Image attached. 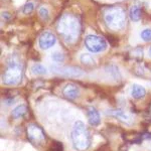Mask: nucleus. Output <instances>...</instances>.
Masks as SVG:
<instances>
[{"label":"nucleus","mask_w":151,"mask_h":151,"mask_svg":"<svg viewBox=\"0 0 151 151\" xmlns=\"http://www.w3.org/2000/svg\"><path fill=\"white\" fill-rule=\"evenodd\" d=\"M57 30L67 43H74L81 35V22L77 16L65 13L60 18Z\"/></svg>","instance_id":"1"},{"label":"nucleus","mask_w":151,"mask_h":151,"mask_svg":"<svg viewBox=\"0 0 151 151\" xmlns=\"http://www.w3.org/2000/svg\"><path fill=\"white\" fill-rule=\"evenodd\" d=\"M70 138H72L73 146L78 151H85L91 146V134L85 123L82 122L81 120L75 122L72 134H70Z\"/></svg>","instance_id":"2"},{"label":"nucleus","mask_w":151,"mask_h":151,"mask_svg":"<svg viewBox=\"0 0 151 151\" xmlns=\"http://www.w3.org/2000/svg\"><path fill=\"white\" fill-rule=\"evenodd\" d=\"M22 80V65L17 58L8 60V65L2 75V82L6 86H17Z\"/></svg>","instance_id":"3"},{"label":"nucleus","mask_w":151,"mask_h":151,"mask_svg":"<svg viewBox=\"0 0 151 151\" xmlns=\"http://www.w3.org/2000/svg\"><path fill=\"white\" fill-rule=\"evenodd\" d=\"M104 20L108 28L121 30L126 24V13L121 7H110L104 13Z\"/></svg>","instance_id":"4"},{"label":"nucleus","mask_w":151,"mask_h":151,"mask_svg":"<svg viewBox=\"0 0 151 151\" xmlns=\"http://www.w3.org/2000/svg\"><path fill=\"white\" fill-rule=\"evenodd\" d=\"M85 47L89 52L98 53L104 52L107 48V41L104 37L95 35H89L85 37Z\"/></svg>","instance_id":"5"},{"label":"nucleus","mask_w":151,"mask_h":151,"mask_svg":"<svg viewBox=\"0 0 151 151\" xmlns=\"http://www.w3.org/2000/svg\"><path fill=\"white\" fill-rule=\"evenodd\" d=\"M27 138L31 143L35 145H41L45 141V134L42 128L40 127L37 124L31 123L26 127Z\"/></svg>","instance_id":"6"},{"label":"nucleus","mask_w":151,"mask_h":151,"mask_svg":"<svg viewBox=\"0 0 151 151\" xmlns=\"http://www.w3.org/2000/svg\"><path fill=\"white\" fill-rule=\"evenodd\" d=\"M52 73L65 78H80L84 76V70L78 67H57L52 65L50 67Z\"/></svg>","instance_id":"7"},{"label":"nucleus","mask_w":151,"mask_h":151,"mask_svg":"<svg viewBox=\"0 0 151 151\" xmlns=\"http://www.w3.org/2000/svg\"><path fill=\"white\" fill-rule=\"evenodd\" d=\"M55 42H57L55 35L52 32H48V31L43 32L38 40V45H40L41 50H48V48L53 47Z\"/></svg>","instance_id":"8"},{"label":"nucleus","mask_w":151,"mask_h":151,"mask_svg":"<svg viewBox=\"0 0 151 151\" xmlns=\"http://www.w3.org/2000/svg\"><path fill=\"white\" fill-rule=\"evenodd\" d=\"M62 93L68 100H76L80 95V89L74 83H69L63 88Z\"/></svg>","instance_id":"9"},{"label":"nucleus","mask_w":151,"mask_h":151,"mask_svg":"<svg viewBox=\"0 0 151 151\" xmlns=\"http://www.w3.org/2000/svg\"><path fill=\"white\" fill-rule=\"evenodd\" d=\"M87 116L90 125L94 126V127H97V126L100 125V123H101V116H100L99 111L95 107H88Z\"/></svg>","instance_id":"10"},{"label":"nucleus","mask_w":151,"mask_h":151,"mask_svg":"<svg viewBox=\"0 0 151 151\" xmlns=\"http://www.w3.org/2000/svg\"><path fill=\"white\" fill-rule=\"evenodd\" d=\"M107 115L109 116H113L115 117V118L119 119L120 121H122V122L126 123V124H130L131 121H132V119H131V117L128 115L127 113H126L125 111H123L122 109H115V110H108L106 112Z\"/></svg>","instance_id":"11"},{"label":"nucleus","mask_w":151,"mask_h":151,"mask_svg":"<svg viewBox=\"0 0 151 151\" xmlns=\"http://www.w3.org/2000/svg\"><path fill=\"white\" fill-rule=\"evenodd\" d=\"M105 72L108 75V77H110L112 80H114L115 82H119L121 81V74L120 70H119L118 67L113 64L106 65L105 68Z\"/></svg>","instance_id":"12"},{"label":"nucleus","mask_w":151,"mask_h":151,"mask_svg":"<svg viewBox=\"0 0 151 151\" xmlns=\"http://www.w3.org/2000/svg\"><path fill=\"white\" fill-rule=\"evenodd\" d=\"M146 95V90L144 87H142L141 85L134 84L132 88H131V96L136 100L143 99Z\"/></svg>","instance_id":"13"},{"label":"nucleus","mask_w":151,"mask_h":151,"mask_svg":"<svg viewBox=\"0 0 151 151\" xmlns=\"http://www.w3.org/2000/svg\"><path fill=\"white\" fill-rule=\"evenodd\" d=\"M27 106L24 104H21V105H18L17 107L12 110L11 112V117L13 119H19V118H22V117L27 113Z\"/></svg>","instance_id":"14"},{"label":"nucleus","mask_w":151,"mask_h":151,"mask_svg":"<svg viewBox=\"0 0 151 151\" xmlns=\"http://www.w3.org/2000/svg\"><path fill=\"white\" fill-rule=\"evenodd\" d=\"M129 16H130L131 20L133 21H139L142 16V10L139 6L133 5L131 6L130 10H129Z\"/></svg>","instance_id":"15"},{"label":"nucleus","mask_w":151,"mask_h":151,"mask_svg":"<svg viewBox=\"0 0 151 151\" xmlns=\"http://www.w3.org/2000/svg\"><path fill=\"white\" fill-rule=\"evenodd\" d=\"M80 60L83 65H85L86 67H93V65H96V60L93 58L92 55H89V53H83L80 58Z\"/></svg>","instance_id":"16"},{"label":"nucleus","mask_w":151,"mask_h":151,"mask_svg":"<svg viewBox=\"0 0 151 151\" xmlns=\"http://www.w3.org/2000/svg\"><path fill=\"white\" fill-rule=\"evenodd\" d=\"M31 73L36 76H43V75L47 74V68L43 67L42 65L35 64V65H32V67H31Z\"/></svg>","instance_id":"17"},{"label":"nucleus","mask_w":151,"mask_h":151,"mask_svg":"<svg viewBox=\"0 0 151 151\" xmlns=\"http://www.w3.org/2000/svg\"><path fill=\"white\" fill-rule=\"evenodd\" d=\"M52 60L57 64H60L65 60V55L60 52H55L52 53Z\"/></svg>","instance_id":"18"},{"label":"nucleus","mask_w":151,"mask_h":151,"mask_svg":"<svg viewBox=\"0 0 151 151\" xmlns=\"http://www.w3.org/2000/svg\"><path fill=\"white\" fill-rule=\"evenodd\" d=\"M141 38L146 42H149L151 41V29L150 28H145L141 31Z\"/></svg>","instance_id":"19"},{"label":"nucleus","mask_w":151,"mask_h":151,"mask_svg":"<svg viewBox=\"0 0 151 151\" xmlns=\"http://www.w3.org/2000/svg\"><path fill=\"white\" fill-rule=\"evenodd\" d=\"M38 14H40V18L42 20H47L48 16H50V12H48V9L45 6H41L40 9H38Z\"/></svg>","instance_id":"20"},{"label":"nucleus","mask_w":151,"mask_h":151,"mask_svg":"<svg viewBox=\"0 0 151 151\" xmlns=\"http://www.w3.org/2000/svg\"><path fill=\"white\" fill-rule=\"evenodd\" d=\"M132 57L135 58L136 60H140L143 58V48L142 47H136L132 52Z\"/></svg>","instance_id":"21"},{"label":"nucleus","mask_w":151,"mask_h":151,"mask_svg":"<svg viewBox=\"0 0 151 151\" xmlns=\"http://www.w3.org/2000/svg\"><path fill=\"white\" fill-rule=\"evenodd\" d=\"M33 9H35V4L32 2H27L26 4H24L22 12L24 14H30L33 11Z\"/></svg>","instance_id":"22"},{"label":"nucleus","mask_w":151,"mask_h":151,"mask_svg":"<svg viewBox=\"0 0 151 151\" xmlns=\"http://www.w3.org/2000/svg\"><path fill=\"white\" fill-rule=\"evenodd\" d=\"M2 16H3V17H6V18L10 17V15H9L8 12H3V13H2Z\"/></svg>","instance_id":"23"},{"label":"nucleus","mask_w":151,"mask_h":151,"mask_svg":"<svg viewBox=\"0 0 151 151\" xmlns=\"http://www.w3.org/2000/svg\"><path fill=\"white\" fill-rule=\"evenodd\" d=\"M145 138H149V139H151V134H148V135H146Z\"/></svg>","instance_id":"24"},{"label":"nucleus","mask_w":151,"mask_h":151,"mask_svg":"<svg viewBox=\"0 0 151 151\" xmlns=\"http://www.w3.org/2000/svg\"><path fill=\"white\" fill-rule=\"evenodd\" d=\"M149 55H150V58H151V47L149 48Z\"/></svg>","instance_id":"25"}]
</instances>
